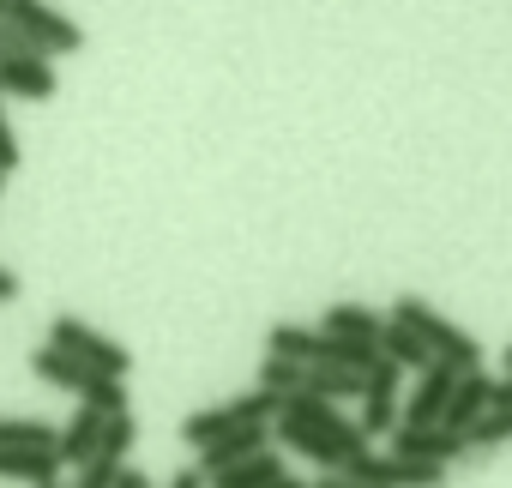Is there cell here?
<instances>
[{
  "label": "cell",
  "mask_w": 512,
  "mask_h": 488,
  "mask_svg": "<svg viewBox=\"0 0 512 488\" xmlns=\"http://www.w3.org/2000/svg\"><path fill=\"white\" fill-rule=\"evenodd\" d=\"M392 320L398 326H410L422 344H428V356L434 362H446V368H458V374H470V368H482V344H476V332H464L458 320H446L440 308H428L422 296H398L392 302Z\"/></svg>",
  "instance_id": "cell-1"
},
{
  "label": "cell",
  "mask_w": 512,
  "mask_h": 488,
  "mask_svg": "<svg viewBox=\"0 0 512 488\" xmlns=\"http://www.w3.org/2000/svg\"><path fill=\"white\" fill-rule=\"evenodd\" d=\"M278 410H284V398H278V392L253 386V392H235V398H223V404L193 410V416L181 422V440L199 452V446H211V440H223V434H235V428H272V422H278Z\"/></svg>",
  "instance_id": "cell-2"
},
{
  "label": "cell",
  "mask_w": 512,
  "mask_h": 488,
  "mask_svg": "<svg viewBox=\"0 0 512 488\" xmlns=\"http://www.w3.org/2000/svg\"><path fill=\"white\" fill-rule=\"evenodd\" d=\"M49 344H55V350H67L73 362L97 368V374H115V380H127V368H133V350H121L109 332L85 326L79 314H55V320H49Z\"/></svg>",
  "instance_id": "cell-3"
},
{
  "label": "cell",
  "mask_w": 512,
  "mask_h": 488,
  "mask_svg": "<svg viewBox=\"0 0 512 488\" xmlns=\"http://www.w3.org/2000/svg\"><path fill=\"white\" fill-rule=\"evenodd\" d=\"M7 19L31 37V49H43L49 61L55 55H73V49H85V31L67 19V13H55L49 0H7Z\"/></svg>",
  "instance_id": "cell-4"
},
{
  "label": "cell",
  "mask_w": 512,
  "mask_h": 488,
  "mask_svg": "<svg viewBox=\"0 0 512 488\" xmlns=\"http://www.w3.org/2000/svg\"><path fill=\"white\" fill-rule=\"evenodd\" d=\"M452 386H458V368H446V362H428L422 374H410L398 428H440L446 422V404H452Z\"/></svg>",
  "instance_id": "cell-5"
},
{
  "label": "cell",
  "mask_w": 512,
  "mask_h": 488,
  "mask_svg": "<svg viewBox=\"0 0 512 488\" xmlns=\"http://www.w3.org/2000/svg\"><path fill=\"white\" fill-rule=\"evenodd\" d=\"M404 380H410V374H398L386 356L374 362V374H368V386H362V434H368V440H392L398 410H404Z\"/></svg>",
  "instance_id": "cell-6"
},
{
  "label": "cell",
  "mask_w": 512,
  "mask_h": 488,
  "mask_svg": "<svg viewBox=\"0 0 512 488\" xmlns=\"http://www.w3.org/2000/svg\"><path fill=\"white\" fill-rule=\"evenodd\" d=\"M356 482L368 488H446V470L440 464H422V458H398V452H362L350 464Z\"/></svg>",
  "instance_id": "cell-7"
},
{
  "label": "cell",
  "mask_w": 512,
  "mask_h": 488,
  "mask_svg": "<svg viewBox=\"0 0 512 488\" xmlns=\"http://www.w3.org/2000/svg\"><path fill=\"white\" fill-rule=\"evenodd\" d=\"M386 452H398V458H422V464L452 470V464H458L464 452H476V446H470V434H458V428H392Z\"/></svg>",
  "instance_id": "cell-8"
},
{
  "label": "cell",
  "mask_w": 512,
  "mask_h": 488,
  "mask_svg": "<svg viewBox=\"0 0 512 488\" xmlns=\"http://www.w3.org/2000/svg\"><path fill=\"white\" fill-rule=\"evenodd\" d=\"M488 410H494V374L470 368V374H458V386H452V404H446V422H440V428H458V434H470V428H476Z\"/></svg>",
  "instance_id": "cell-9"
},
{
  "label": "cell",
  "mask_w": 512,
  "mask_h": 488,
  "mask_svg": "<svg viewBox=\"0 0 512 488\" xmlns=\"http://www.w3.org/2000/svg\"><path fill=\"white\" fill-rule=\"evenodd\" d=\"M55 61L31 55V61H0V97H19V103H49L55 97Z\"/></svg>",
  "instance_id": "cell-10"
},
{
  "label": "cell",
  "mask_w": 512,
  "mask_h": 488,
  "mask_svg": "<svg viewBox=\"0 0 512 488\" xmlns=\"http://www.w3.org/2000/svg\"><path fill=\"white\" fill-rule=\"evenodd\" d=\"M103 422H109V416H97V410H85V404H79V410L61 422V434H55V458H61V464H73V470H79V464H91V458H97V446H103Z\"/></svg>",
  "instance_id": "cell-11"
},
{
  "label": "cell",
  "mask_w": 512,
  "mask_h": 488,
  "mask_svg": "<svg viewBox=\"0 0 512 488\" xmlns=\"http://www.w3.org/2000/svg\"><path fill=\"white\" fill-rule=\"evenodd\" d=\"M266 446H278L272 428H235V434L199 446V470H205V476H223L229 464H241V458H253V452H266Z\"/></svg>",
  "instance_id": "cell-12"
},
{
  "label": "cell",
  "mask_w": 512,
  "mask_h": 488,
  "mask_svg": "<svg viewBox=\"0 0 512 488\" xmlns=\"http://www.w3.org/2000/svg\"><path fill=\"white\" fill-rule=\"evenodd\" d=\"M67 464L55 458V446H0V476L7 482H31V488H43V482H55Z\"/></svg>",
  "instance_id": "cell-13"
},
{
  "label": "cell",
  "mask_w": 512,
  "mask_h": 488,
  "mask_svg": "<svg viewBox=\"0 0 512 488\" xmlns=\"http://www.w3.org/2000/svg\"><path fill=\"white\" fill-rule=\"evenodd\" d=\"M326 344H332V338H326L320 326H296V320H278V326L266 332V350H272V356H290V362H308V368L326 362Z\"/></svg>",
  "instance_id": "cell-14"
},
{
  "label": "cell",
  "mask_w": 512,
  "mask_h": 488,
  "mask_svg": "<svg viewBox=\"0 0 512 488\" xmlns=\"http://www.w3.org/2000/svg\"><path fill=\"white\" fill-rule=\"evenodd\" d=\"M31 374H37L43 386H55V392H73V398H79V392L91 386V374H97V368L73 362V356H67V350H55V344H43V350H31Z\"/></svg>",
  "instance_id": "cell-15"
},
{
  "label": "cell",
  "mask_w": 512,
  "mask_h": 488,
  "mask_svg": "<svg viewBox=\"0 0 512 488\" xmlns=\"http://www.w3.org/2000/svg\"><path fill=\"white\" fill-rule=\"evenodd\" d=\"M320 332H326V338H362V344H380L386 314H374V308H362V302H332L326 320H320Z\"/></svg>",
  "instance_id": "cell-16"
},
{
  "label": "cell",
  "mask_w": 512,
  "mask_h": 488,
  "mask_svg": "<svg viewBox=\"0 0 512 488\" xmlns=\"http://www.w3.org/2000/svg\"><path fill=\"white\" fill-rule=\"evenodd\" d=\"M278 476H290V470H284V446H266V452L229 464L223 476H211V488H266V482H278Z\"/></svg>",
  "instance_id": "cell-17"
},
{
  "label": "cell",
  "mask_w": 512,
  "mask_h": 488,
  "mask_svg": "<svg viewBox=\"0 0 512 488\" xmlns=\"http://www.w3.org/2000/svg\"><path fill=\"white\" fill-rule=\"evenodd\" d=\"M380 356H386L398 374H422V368L434 362V356H428V344H422L410 326H398L392 314H386V332H380Z\"/></svg>",
  "instance_id": "cell-18"
},
{
  "label": "cell",
  "mask_w": 512,
  "mask_h": 488,
  "mask_svg": "<svg viewBox=\"0 0 512 488\" xmlns=\"http://www.w3.org/2000/svg\"><path fill=\"white\" fill-rule=\"evenodd\" d=\"M260 386L266 392H278V398H296V392H308V362H290V356H260Z\"/></svg>",
  "instance_id": "cell-19"
},
{
  "label": "cell",
  "mask_w": 512,
  "mask_h": 488,
  "mask_svg": "<svg viewBox=\"0 0 512 488\" xmlns=\"http://www.w3.org/2000/svg\"><path fill=\"white\" fill-rule=\"evenodd\" d=\"M362 386H368V374H350V368H332V362H314L308 368V392L314 398H362Z\"/></svg>",
  "instance_id": "cell-20"
},
{
  "label": "cell",
  "mask_w": 512,
  "mask_h": 488,
  "mask_svg": "<svg viewBox=\"0 0 512 488\" xmlns=\"http://www.w3.org/2000/svg\"><path fill=\"white\" fill-rule=\"evenodd\" d=\"M79 404L97 410V416H133L127 410V380H115V374H91V386L79 392Z\"/></svg>",
  "instance_id": "cell-21"
},
{
  "label": "cell",
  "mask_w": 512,
  "mask_h": 488,
  "mask_svg": "<svg viewBox=\"0 0 512 488\" xmlns=\"http://www.w3.org/2000/svg\"><path fill=\"white\" fill-rule=\"evenodd\" d=\"M55 422L43 416H0V446H55Z\"/></svg>",
  "instance_id": "cell-22"
},
{
  "label": "cell",
  "mask_w": 512,
  "mask_h": 488,
  "mask_svg": "<svg viewBox=\"0 0 512 488\" xmlns=\"http://www.w3.org/2000/svg\"><path fill=\"white\" fill-rule=\"evenodd\" d=\"M506 440H512V410L494 404V410L470 428V446H476V452H494V446H506Z\"/></svg>",
  "instance_id": "cell-23"
},
{
  "label": "cell",
  "mask_w": 512,
  "mask_h": 488,
  "mask_svg": "<svg viewBox=\"0 0 512 488\" xmlns=\"http://www.w3.org/2000/svg\"><path fill=\"white\" fill-rule=\"evenodd\" d=\"M0 169H19V133H13V121H7V103H0Z\"/></svg>",
  "instance_id": "cell-24"
},
{
  "label": "cell",
  "mask_w": 512,
  "mask_h": 488,
  "mask_svg": "<svg viewBox=\"0 0 512 488\" xmlns=\"http://www.w3.org/2000/svg\"><path fill=\"white\" fill-rule=\"evenodd\" d=\"M308 488H368V482H356L350 470H314V476H308Z\"/></svg>",
  "instance_id": "cell-25"
},
{
  "label": "cell",
  "mask_w": 512,
  "mask_h": 488,
  "mask_svg": "<svg viewBox=\"0 0 512 488\" xmlns=\"http://www.w3.org/2000/svg\"><path fill=\"white\" fill-rule=\"evenodd\" d=\"M163 488H211V476H205L199 464H187V470H175V476H169Z\"/></svg>",
  "instance_id": "cell-26"
},
{
  "label": "cell",
  "mask_w": 512,
  "mask_h": 488,
  "mask_svg": "<svg viewBox=\"0 0 512 488\" xmlns=\"http://www.w3.org/2000/svg\"><path fill=\"white\" fill-rule=\"evenodd\" d=\"M115 488H157V482H151V476H145V470H133V464H127V470H121V482H115Z\"/></svg>",
  "instance_id": "cell-27"
},
{
  "label": "cell",
  "mask_w": 512,
  "mask_h": 488,
  "mask_svg": "<svg viewBox=\"0 0 512 488\" xmlns=\"http://www.w3.org/2000/svg\"><path fill=\"white\" fill-rule=\"evenodd\" d=\"M0 302H19V272L0 266Z\"/></svg>",
  "instance_id": "cell-28"
},
{
  "label": "cell",
  "mask_w": 512,
  "mask_h": 488,
  "mask_svg": "<svg viewBox=\"0 0 512 488\" xmlns=\"http://www.w3.org/2000/svg\"><path fill=\"white\" fill-rule=\"evenodd\" d=\"M266 488H308V476H278V482H266Z\"/></svg>",
  "instance_id": "cell-29"
},
{
  "label": "cell",
  "mask_w": 512,
  "mask_h": 488,
  "mask_svg": "<svg viewBox=\"0 0 512 488\" xmlns=\"http://www.w3.org/2000/svg\"><path fill=\"white\" fill-rule=\"evenodd\" d=\"M500 362H506V374H512V344H506V350H500Z\"/></svg>",
  "instance_id": "cell-30"
},
{
  "label": "cell",
  "mask_w": 512,
  "mask_h": 488,
  "mask_svg": "<svg viewBox=\"0 0 512 488\" xmlns=\"http://www.w3.org/2000/svg\"><path fill=\"white\" fill-rule=\"evenodd\" d=\"M0 187H7V169H0Z\"/></svg>",
  "instance_id": "cell-31"
},
{
  "label": "cell",
  "mask_w": 512,
  "mask_h": 488,
  "mask_svg": "<svg viewBox=\"0 0 512 488\" xmlns=\"http://www.w3.org/2000/svg\"><path fill=\"white\" fill-rule=\"evenodd\" d=\"M43 488H61V482H43Z\"/></svg>",
  "instance_id": "cell-32"
},
{
  "label": "cell",
  "mask_w": 512,
  "mask_h": 488,
  "mask_svg": "<svg viewBox=\"0 0 512 488\" xmlns=\"http://www.w3.org/2000/svg\"><path fill=\"white\" fill-rule=\"evenodd\" d=\"M0 13H7V0H0Z\"/></svg>",
  "instance_id": "cell-33"
}]
</instances>
